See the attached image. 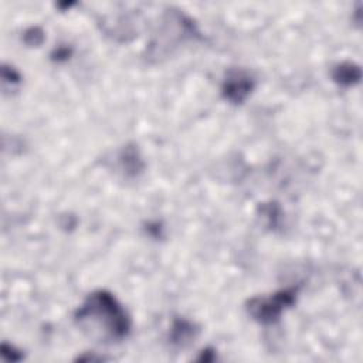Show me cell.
<instances>
[{
    "label": "cell",
    "mask_w": 363,
    "mask_h": 363,
    "mask_svg": "<svg viewBox=\"0 0 363 363\" xmlns=\"http://www.w3.org/2000/svg\"><path fill=\"white\" fill-rule=\"evenodd\" d=\"M77 318L79 322L91 320L101 330L104 328V335L111 339L123 337L129 329L128 316L116 303L115 298L105 292L89 296L86 303L78 311Z\"/></svg>",
    "instance_id": "6da1fadb"
},
{
    "label": "cell",
    "mask_w": 363,
    "mask_h": 363,
    "mask_svg": "<svg viewBox=\"0 0 363 363\" xmlns=\"http://www.w3.org/2000/svg\"><path fill=\"white\" fill-rule=\"evenodd\" d=\"M292 301H294V294L289 291H282L268 299H254L251 302L250 311L259 320L271 322V320L277 319L279 316L281 311L286 305H291Z\"/></svg>",
    "instance_id": "7a4b0ae2"
},
{
    "label": "cell",
    "mask_w": 363,
    "mask_h": 363,
    "mask_svg": "<svg viewBox=\"0 0 363 363\" xmlns=\"http://www.w3.org/2000/svg\"><path fill=\"white\" fill-rule=\"evenodd\" d=\"M251 86H252V84L248 77H245L240 72H235L233 77H230L225 81V86H224L225 96L234 102H240L248 95Z\"/></svg>",
    "instance_id": "3957f363"
},
{
    "label": "cell",
    "mask_w": 363,
    "mask_h": 363,
    "mask_svg": "<svg viewBox=\"0 0 363 363\" xmlns=\"http://www.w3.org/2000/svg\"><path fill=\"white\" fill-rule=\"evenodd\" d=\"M360 78V69L352 64H347V65H340L336 68V72H335V79L339 81L340 84H353L356 81H359Z\"/></svg>",
    "instance_id": "277c9868"
}]
</instances>
